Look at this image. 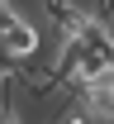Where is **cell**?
Segmentation results:
<instances>
[{"instance_id": "1", "label": "cell", "mask_w": 114, "mask_h": 124, "mask_svg": "<svg viewBox=\"0 0 114 124\" xmlns=\"http://www.w3.org/2000/svg\"><path fill=\"white\" fill-rule=\"evenodd\" d=\"M38 48H43V29H38L29 15L10 10V15H5V24H0V53H5L10 62H29Z\"/></svg>"}, {"instance_id": "2", "label": "cell", "mask_w": 114, "mask_h": 124, "mask_svg": "<svg viewBox=\"0 0 114 124\" xmlns=\"http://www.w3.org/2000/svg\"><path fill=\"white\" fill-rule=\"evenodd\" d=\"M62 124H90V119H86V115H67Z\"/></svg>"}, {"instance_id": "3", "label": "cell", "mask_w": 114, "mask_h": 124, "mask_svg": "<svg viewBox=\"0 0 114 124\" xmlns=\"http://www.w3.org/2000/svg\"><path fill=\"white\" fill-rule=\"evenodd\" d=\"M0 5H14V0H0Z\"/></svg>"}, {"instance_id": "4", "label": "cell", "mask_w": 114, "mask_h": 124, "mask_svg": "<svg viewBox=\"0 0 114 124\" xmlns=\"http://www.w3.org/2000/svg\"><path fill=\"white\" fill-rule=\"evenodd\" d=\"M109 95H114V81H109Z\"/></svg>"}]
</instances>
